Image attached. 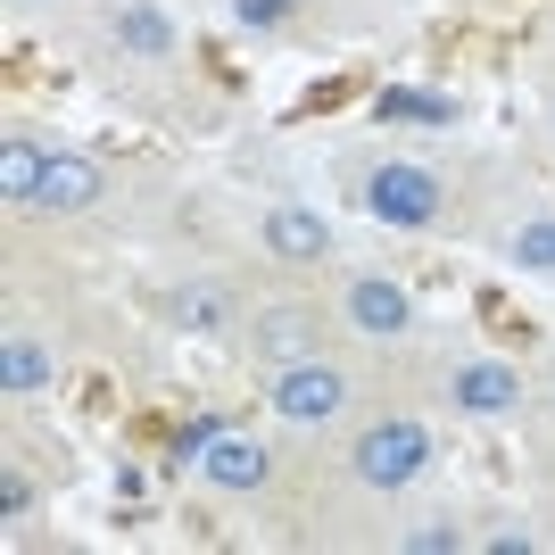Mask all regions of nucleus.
<instances>
[{"instance_id":"13","label":"nucleus","mask_w":555,"mask_h":555,"mask_svg":"<svg viewBox=\"0 0 555 555\" xmlns=\"http://www.w3.org/2000/svg\"><path fill=\"white\" fill-rule=\"evenodd\" d=\"M498 257H506L514 274H555V208L514 216V224L498 232Z\"/></svg>"},{"instance_id":"6","label":"nucleus","mask_w":555,"mask_h":555,"mask_svg":"<svg viewBox=\"0 0 555 555\" xmlns=\"http://www.w3.org/2000/svg\"><path fill=\"white\" fill-rule=\"evenodd\" d=\"M158 315H166V332H183V340H224L249 307H241V291H232L224 274H191V282H166Z\"/></svg>"},{"instance_id":"1","label":"nucleus","mask_w":555,"mask_h":555,"mask_svg":"<svg viewBox=\"0 0 555 555\" xmlns=\"http://www.w3.org/2000/svg\"><path fill=\"white\" fill-rule=\"evenodd\" d=\"M431 464H440V440H431V423H423V415H373L365 431L348 440V481L373 489V498L415 489Z\"/></svg>"},{"instance_id":"2","label":"nucleus","mask_w":555,"mask_h":555,"mask_svg":"<svg viewBox=\"0 0 555 555\" xmlns=\"http://www.w3.org/2000/svg\"><path fill=\"white\" fill-rule=\"evenodd\" d=\"M266 406H274L291 431H324L357 406V373L340 357H299V365H274L266 373Z\"/></svg>"},{"instance_id":"15","label":"nucleus","mask_w":555,"mask_h":555,"mask_svg":"<svg viewBox=\"0 0 555 555\" xmlns=\"http://www.w3.org/2000/svg\"><path fill=\"white\" fill-rule=\"evenodd\" d=\"M232 25H249V34H282V25L307 17V0H224Z\"/></svg>"},{"instance_id":"8","label":"nucleus","mask_w":555,"mask_h":555,"mask_svg":"<svg viewBox=\"0 0 555 555\" xmlns=\"http://www.w3.org/2000/svg\"><path fill=\"white\" fill-rule=\"evenodd\" d=\"M249 348H257V365L274 373V365H299V357H324V315L307 299H266L249 315Z\"/></svg>"},{"instance_id":"11","label":"nucleus","mask_w":555,"mask_h":555,"mask_svg":"<svg viewBox=\"0 0 555 555\" xmlns=\"http://www.w3.org/2000/svg\"><path fill=\"white\" fill-rule=\"evenodd\" d=\"M100 191H108V175H100V158H83V150H50V175H42V216H92Z\"/></svg>"},{"instance_id":"17","label":"nucleus","mask_w":555,"mask_h":555,"mask_svg":"<svg viewBox=\"0 0 555 555\" xmlns=\"http://www.w3.org/2000/svg\"><path fill=\"white\" fill-rule=\"evenodd\" d=\"M481 547H489V555H539V539H531V531H489Z\"/></svg>"},{"instance_id":"12","label":"nucleus","mask_w":555,"mask_h":555,"mask_svg":"<svg viewBox=\"0 0 555 555\" xmlns=\"http://www.w3.org/2000/svg\"><path fill=\"white\" fill-rule=\"evenodd\" d=\"M50 373H59V365H50V340H42V332H25V324L0 332V390L17 398V406L50 390Z\"/></svg>"},{"instance_id":"9","label":"nucleus","mask_w":555,"mask_h":555,"mask_svg":"<svg viewBox=\"0 0 555 555\" xmlns=\"http://www.w3.org/2000/svg\"><path fill=\"white\" fill-rule=\"evenodd\" d=\"M199 481H208L216 498H257V489L274 481V456H266V440H249V431H216V440L199 448Z\"/></svg>"},{"instance_id":"3","label":"nucleus","mask_w":555,"mask_h":555,"mask_svg":"<svg viewBox=\"0 0 555 555\" xmlns=\"http://www.w3.org/2000/svg\"><path fill=\"white\" fill-rule=\"evenodd\" d=\"M357 199H365V216H382V224H398V232L448 224V183L415 158H373L365 175H357Z\"/></svg>"},{"instance_id":"18","label":"nucleus","mask_w":555,"mask_h":555,"mask_svg":"<svg viewBox=\"0 0 555 555\" xmlns=\"http://www.w3.org/2000/svg\"><path fill=\"white\" fill-rule=\"evenodd\" d=\"M9 9H50V0H9Z\"/></svg>"},{"instance_id":"14","label":"nucleus","mask_w":555,"mask_h":555,"mask_svg":"<svg viewBox=\"0 0 555 555\" xmlns=\"http://www.w3.org/2000/svg\"><path fill=\"white\" fill-rule=\"evenodd\" d=\"M42 175H50V150H34L25 133L0 141V199L9 208H42Z\"/></svg>"},{"instance_id":"10","label":"nucleus","mask_w":555,"mask_h":555,"mask_svg":"<svg viewBox=\"0 0 555 555\" xmlns=\"http://www.w3.org/2000/svg\"><path fill=\"white\" fill-rule=\"evenodd\" d=\"M108 34H116L125 59H141V67H158V59L183 50V25L166 17L158 0H108Z\"/></svg>"},{"instance_id":"5","label":"nucleus","mask_w":555,"mask_h":555,"mask_svg":"<svg viewBox=\"0 0 555 555\" xmlns=\"http://www.w3.org/2000/svg\"><path fill=\"white\" fill-rule=\"evenodd\" d=\"M522 365H506V357H456L448 365V406H456L464 423H514L522 415Z\"/></svg>"},{"instance_id":"16","label":"nucleus","mask_w":555,"mask_h":555,"mask_svg":"<svg viewBox=\"0 0 555 555\" xmlns=\"http://www.w3.org/2000/svg\"><path fill=\"white\" fill-rule=\"evenodd\" d=\"M464 531L456 522H415V531H398V555H456Z\"/></svg>"},{"instance_id":"7","label":"nucleus","mask_w":555,"mask_h":555,"mask_svg":"<svg viewBox=\"0 0 555 555\" xmlns=\"http://www.w3.org/2000/svg\"><path fill=\"white\" fill-rule=\"evenodd\" d=\"M257 249L274 257V266H291V274H315V266H332V224L315 208H299V199H274V208L257 216Z\"/></svg>"},{"instance_id":"4","label":"nucleus","mask_w":555,"mask_h":555,"mask_svg":"<svg viewBox=\"0 0 555 555\" xmlns=\"http://www.w3.org/2000/svg\"><path fill=\"white\" fill-rule=\"evenodd\" d=\"M340 324L357 332V340H406V332L423 324V307H415V291L398 274H348L340 282Z\"/></svg>"},{"instance_id":"19","label":"nucleus","mask_w":555,"mask_h":555,"mask_svg":"<svg viewBox=\"0 0 555 555\" xmlns=\"http://www.w3.org/2000/svg\"><path fill=\"white\" fill-rule=\"evenodd\" d=\"M547 133H555V100H547Z\"/></svg>"}]
</instances>
